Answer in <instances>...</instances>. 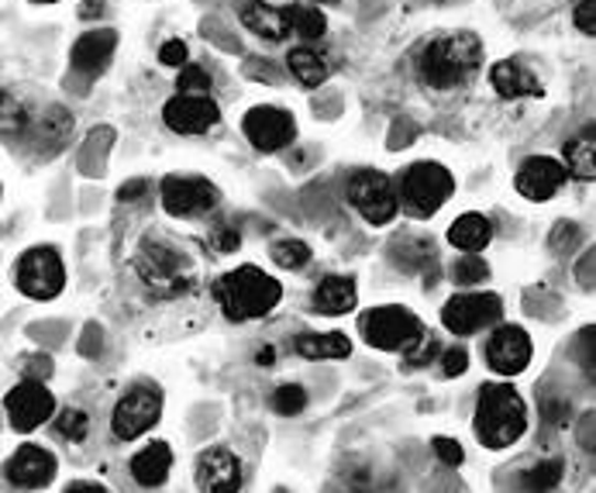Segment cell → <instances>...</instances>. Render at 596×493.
Segmentation results:
<instances>
[{
	"instance_id": "cell-1",
	"label": "cell",
	"mask_w": 596,
	"mask_h": 493,
	"mask_svg": "<svg viewBox=\"0 0 596 493\" xmlns=\"http://www.w3.org/2000/svg\"><path fill=\"white\" fill-rule=\"evenodd\" d=\"M483 63V42L473 32L438 35L418 52V76L431 90H455L476 76Z\"/></svg>"
},
{
	"instance_id": "cell-2",
	"label": "cell",
	"mask_w": 596,
	"mask_h": 493,
	"mask_svg": "<svg viewBox=\"0 0 596 493\" xmlns=\"http://www.w3.org/2000/svg\"><path fill=\"white\" fill-rule=\"evenodd\" d=\"M211 294L221 304V315L228 321H255V318H266L279 304L283 287L276 276L263 273L258 266H239L218 276Z\"/></svg>"
},
{
	"instance_id": "cell-3",
	"label": "cell",
	"mask_w": 596,
	"mask_h": 493,
	"mask_svg": "<svg viewBox=\"0 0 596 493\" xmlns=\"http://www.w3.org/2000/svg\"><path fill=\"white\" fill-rule=\"evenodd\" d=\"M135 273L142 287L152 291L155 297H179L197 283V266L194 259L176 249L173 242L159 235H145L135 252Z\"/></svg>"
},
{
	"instance_id": "cell-4",
	"label": "cell",
	"mask_w": 596,
	"mask_h": 493,
	"mask_svg": "<svg viewBox=\"0 0 596 493\" xmlns=\"http://www.w3.org/2000/svg\"><path fill=\"white\" fill-rule=\"evenodd\" d=\"M479 442L486 449H507L528 431V407L521 394L507 383H486L476 401V421H473Z\"/></svg>"
},
{
	"instance_id": "cell-5",
	"label": "cell",
	"mask_w": 596,
	"mask_h": 493,
	"mask_svg": "<svg viewBox=\"0 0 596 493\" xmlns=\"http://www.w3.org/2000/svg\"><path fill=\"white\" fill-rule=\"evenodd\" d=\"M358 331H362V339H366L373 349H379V352H404V355H410L413 349H418L428 339L424 325L413 318L407 307H373V310L362 315Z\"/></svg>"
},
{
	"instance_id": "cell-6",
	"label": "cell",
	"mask_w": 596,
	"mask_h": 493,
	"mask_svg": "<svg viewBox=\"0 0 596 493\" xmlns=\"http://www.w3.org/2000/svg\"><path fill=\"white\" fill-rule=\"evenodd\" d=\"M452 194H455V176L442 163H413L400 179V204L413 218H428L434 211H442Z\"/></svg>"
},
{
	"instance_id": "cell-7",
	"label": "cell",
	"mask_w": 596,
	"mask_h": 493,
	"mask_svg": "<svg viewBox=\"0 0 596 493\" xmlns=\"http://www.w3.org/2000/svg\"><path fill=\"white\" fill-rule=\"evenodd\" d=\"M345 197L362 215V221L373 224V228L390 224L400 211V197H397L394 179L379 169H355L345 184Z\"/></svg>"
},
{
	"instance_id": "cell-8",
	"label": "cell",
	"mask_w": 596,
	"mask_h": 493,
	"mask_svg": "<svg viewBox=\"0 0 596 493\" xmlns=\"http://www.w3.org/2000/svg\"><path fill=\"white\" fill-rule=\"evenodd\" d=\"M14 287L32 300L59 297L66 287V270L59 252L52 245H35L29 252H21L14 263Z\"/></svg>"
},
{
	"instance_id": "cell-9",
	"label": "cell",
	"mask_w": 596,
	"mask_h": 493,
	"mask_svg": "<svg viewBox=\"0 0 596 493\" xmlns=\"http://www.w3.org/2000/svg\"><path fill=\"white\" fill-rule=\"evenodd\" d=\"M163 211L169 218H203L218 207V187L203 176H166L159 187Z\"/></svg>"
},
{
	"instance_id": "cell-10",
	"label": "cell",
	"mask_w": 596,
	"mask_h": 493,
	"mask_svg": "<svg viewBox=\"0 0 596 493\" xmlns=\"http://www.w3.org/2000/svg\"><path fill=\"white\" fill-rule=\"evenodd\" d=\"M163 414V394L155 386H132L111 414V431L121 442H135L139 435H145Z\"/></svg>"
},
{
	"instance_id": "cell-11",
	"label": "cell",
	"mask_w": 596,
	"mask_h": 493,
	"mask_svg": "<svg viewBox=\"0 0 596 493\" xmlns=\"http://www.w3.org/2000/svg\"><path fill=\"white\" fill-rule=\"evenodd\" d=\"M242 132L252 142L255 152H279L297 139V121L290 111L276 108V103H258L242 118Z\"/></svg>"
},
{
	"instance_id": "cell-12",
	"label": "cell",
	"mask_w": 596,
	"mask_h": 493,
	"mask_svg": "<svg viewBox=\"0 0 596 493\" xmlns=\"http://www.w3.org/2000/svg\"><path fill=\"white\" fill-rule=\"evenodd\" d=\"M4 410H8V425L14 431H35L42 421L52 418L56 397H52V391L42 380H21L14 391H8Z\"/></svg>"
},
{
	"instance_id": "cell-13",
	"label": "cell",
	"mask_w": 596,
	"mask_h": 493,
	"mask_svg": "<svg viewBox=\"0 0 596 493\" xmlns=\"http://www.w3.org/2000/svg\"><path fill=\"white\" fill-rule=\"evenodd\" d=\"M504 304L497 294H455L442 307V325L455 335H476L489 325H497Z\"/></svg>"
},
{
	"instance_id": "cell-14",
	"label": "cell",
	"mask_w": 596,
	"mask_h": 493,
	"mask_svg": "<svg viewBox=\"0 0 596 493\" xmlns=\"http://www.w3.org/2000/svg\"><path fill=\"white\" fill-rule=\"evenodd\" d=\"M221 121V108L207 94H176L163 108V124L176 135H203Z\"/></svg>"
},
{
	"instance_id": "cell-15",
	"label": "cell",
	"mask_w": 596,
	"mask_h": 493,
	"mask_svg": "<svg viewBox=\"0 0 596 493\" xmlns=\"http://www.w3.org/2000/svg\"><path fill=\"white\" fill-rule=\"evenodd\" d=\"M194 480L200 493H239L242 490V459L224 449H203L194 465Z\"/></svg>"
},
{
	"instance_id": "cell-16",
	"label": "cell",
	"mask_w": 596,
	"mask_h": 493,
	"mask_svg": "<svg viewBox=\"0 0 596 493\" xmlns=\"http://www.w3.org/2000/svg\"><path fill=\"white\" fill-rule=\"evenodd\" d=\"M486 362L489 370L500 373V376H517L528 370L531 362V339L521 325H504L489 335L486 342Z\"/></svg>"
},
{
	"instance_id": "cell-17",
	"label": "cell",
	"mask_w": 596,
	"mask_h": 493,
	"mask_svg": "<svg viewBox=\"0 0 596 493\" xmlns=\"http://www.w3.org/2000/svg\"><path fill=\"white\" fill-rule=\"evenodd\" d=\"M118 48V32L114 29H90L84 32L80 39L73 42L69 48V66L76 76H84V80H93L103 69L111 66V56Z\"/></svg>"
},
{
	"instance_id": "cell-18",
	"label": "cell",
	"mask_w": 596,
	"mask_h": 493,
	"mask_svg": "<svg viewBox=\"0 0 596 493\" xmlns=\"http://www.w3.org/2000/svg\"><path fill=\"white\" fill-rule=\"evenodd\" d=\"M565 166L559 160H552V155H531V160L521 163V169H517L514 176V187L521 197L528 200H549L559 194V187L565 184Z\"/></svg>"
},
{
	"instance_id": "cell-19",
	"label": "cell",
	"mask_w": 596,
	"mask_h": 493,
	"mask_svg": "<svg viewBox=\"0 0 596 493\" xmlns=\"http://www.w3.org/2000/svg\"><path fill=\"white\" fill-rule=\"evenodd\" d=\"M52 476H56V456L42 446H21L8 459V483H14L18 490L48 486Z\"/></svg>"
},
{
	"instance_id": "cell-20",
	"label": "cell",
	"mask_w": 596,
	"mask_h": 493,
	"mask_svg": "<svg viewBox=\"0 0 596 493\" xmlns=\"http://www.w3.org/2000/svg\"><path fill=\"white\" fill-rule=\"evenodd\" d=\"M239 18H242V29H249L255 39H263V42H287L294 32L287 11L269 8V4H263V0H245V4L239 8Z\"/></svg>"
},
{
	"instance_id": "cell-21",
	"label": "cell",
	"mask_w": 596,
	"mask_h": 493,
	"mask_svg": "<svg viewBox=\"0 0 596 493\" xmlns=\"http://www.w3.org/2000/svg\"><path fill=\"white\" fill-rule=\"evenodd\" d=\"M562 166L569 176L583 179H596V124H586L583 132H576L573 139H565L562 145Z\"/></svg>"
},
{
	"instance_id": "cell-22",
	"label": "cell",
	"mask_w": 596,
	"mask_h": 493,
	"mask_svg": "<svg viewBox=\"0 0 596 493\" xmlns=\"http://www.w3.org/2000/svg\"><path fill=\"white\" fill-rule=\"evenodd\" d=\"M489 84H494V90L507 100H521V97H541V84L538 76L514 63V59H504V63H494V69H489Z\"/></svg>"
},
{
	"instance_id": "cell-23",
	"label": "cell",
	"mask_w": 596,
	"mask_h": 493,
	"mask_svg": "<svg viewBox=\"0 0 596 493\" xmlns=\"http://www.w3.org/2000/svg\"><path fill=\"white\" fill-rule=\"evenodd\" d=\"M294 349L300 359H310V362H339L352 352V342L342 331H303L297 335Z\"/></svg>"
},
{
	"instance_id": "cell-24",
	"label": "cell",
	"mask_w": 596,
	"mask_h": 493,
	"mask_svg": "<svg viewBox=\"0 0 596 493\" xmlns=\"http://www.w3.org/2000/svg\"><path fill=\"white\" fill-rule=\"evenodd\" d=\"M314 310L318 315H328V318H339V315H349L355 307V280L352 276H324L318 287H314Z\"/></svg>"
},
{
	"instance_id": "cell-25",
	"label": "cell",
	"mask_w": 596,
	"mask_h": 493,
	"mask_svg": "<svg viewBox=\"0 0 596 493\" xmlns=\"http://www.w3.org/2000/svg\"><path fill=\"white\" fill-rule=\"evenodd\" d=\"M132 480L139 483V486H145V490H152V486H163L166 483V476H169V470H173V449L166 446V442H152V446H145L135 459H132Z\"/></svg>"
},
{
	"instance_id": "cell-26",
	"label": "cell",
	"mask_w": 596,
	"mask_h": 493,
	"mask_svg": "<svg viewBox=\"0 0 596 493\" xmlns=\"http://www.w3.org/2000/svg\"><path fill=\"white\" fill-rule=\"evenodd\" d=\"M449 242H452L455 249H462V252L479 255L489 242H494V221H489L486 215H476V211L462 215V218H455V224L449 228Z\"/></svg>"
},
{
	"instance_id": "cell-27",
	"label": "cell",
	"mask_w": 596,
	"mask_h": 493,
	"mask_svg": "<svg viewBox=\"0 0 596 493\" xmlns=\"http://www.w3.org/2000/svg\"><path fill=\"white\" fill-rule=\"evenodd\" d=\"M287 66H290V73H294V80L303 84V87H321L328 76H331L328 56H324V52H318L314 45H297V48H290Z\"/></svg>"
},
{
	"instance_id": "cell-28",
	"label": "cell",
	"mask_w": 596,
	"mask_h": 493,
	"mask_svg": "<svg viewBox=\"0 0 596 493\" xmlns=\"http://www.w3.org/2000/svg\"><path fill=\"white\" fill-rule=\"evenodd\" d=\"M69 132H73V118H69L63 108H45L42 118L29 128V135L35 139V145H38L42 155L56 152V149L69 139Z\"/></svg>"
},
{
	"instance_id": "cell-29",
	"label": "cell",
	"mask_w": 596,
	"mask_h": 493,
	"mask_svg": "<svg viewBox=\"0 0 596 493\" xmlns=\"http://www.w3.org/2000/svg\"><path fill=\"white\" fill-rule=\"evenodd\" d=\"M390 255H394V263H400L407 270H421L424 263L434 259V242L424 235H413V231H404V235H397L390 242Z\"/></svg>"
},
{
	"instance_id": "cell-30",
	"label": "cell",
	"mask_w": 596,
	"mask_h": 493,
	"mask_svg": "<svg viewBox=\"0 0 596 493\" xmlns=\"http://www.w3.org/2000/svg\"><path fill=\"white\" fill-rule=\"evenodd\" d=\"M562 473H565V465L559 459H541L521 473V486L528 493H549L562 483Z\"/></svg>"
},
{
	"instance_id": "cell-31",
	"label": "cell",
	"mask_w": 596,
	"mask_h": 493,
	"mask_svg": "<svg viewBox=\"0 0 596 493\" xmlns=\"http://www.w3.org/2000/svg\"><path fill=\"white\" fill-rule=\"evenodd\" d=\"M287 18L294 24V35H300L303 42H318L324 39L328 32V18L318 11V8H310V4H294L287 8Z\"/></svg>"
},
{
	"instance_id": "cell-32",
	"label": "cell",
	"mask_w": 596,
	"mask_h": 493,
	"mask_svg": "<svg viewBox=\"0 0 596 493\" xmlns=\"http://www.w3.org/2000/svg\"><path fill=\"white\" fill-rule=\"evenodd\" d=\"M269 252L279 270H303L310 263V249L300 239H279V242H273Z\"/></svg>"
},
{
	"instance_id": "cell-33",
	"label": "cell",
	"mask_w": 596,
	"mask_h": 493,
	"mask_svg": "<svg viewBox=\"0 0 596 493\" xmlns=\"http://www.w3.org/2000/svg\"><path fill=\"white\" fill-rule=\"evenodd\" d=\"M489 276V266L483 263V255H473V252H462L455 263H452V280L459 287H476Z\"/></svg>"
},
{
	"instance_id": "cell-34",
	"label": "cell",
	"mask_w": 596,
	"mask_h": 493,
	"mask_svg": "<svg viewBox=\"0 0 596 493\" xmlns=\"http://www.w3.org/2000/svg\"><path fill=\"white\" fill-rule=\"evenodd\" d=\"M307 407V391L297 383H283L276 386V394H273V410L276 414H287V418H294V414H300Z\"/></svg>"
},
{
	"instance_id": "cell-35",
	"label": "cell",
	"mask_w": 596,
	"mask_h": 493,
	"mask_svg": "<svg viewBox=\"0 0 596 493\" xmlns=\"http://www.w3.org/2000/svg\"><path fill=\"white\" fill-rule=\"evenodd\" d=\"M29 135V111L24 103L11 97V90H4V139H21Z\"/></svg>"
},
{
	"instance_id": "cell-36",
	"label": "cell",
	"mask_w": 596,
	"mask_h": 493,
	"mask_svg": "<svg viewBox=\"0 0 596 493\" xmlns=\"http://www.w3.org/2000/svg\"><path fill=\"white\" fill-rule=\"evenodd\" d=\"M87 428H90V418H87L80 407H69V410H63L59 418H56V431H59L63 438H69V442H84Z\"/></svg>"
},
{
	"instance_id": "cell-37",
	"label": "cell",
	"mask_w": 596,
	"mask_h": 493,
	"mask_svg": "<svg viewBox=\"0 0 596 493\" xmlns=\"http://www.w3.org/2000/svg\"><path fill=\"white\" fill-rule=\"evenodd\" d=\"M176 87H179V94H207V90H211V73H207L203 66L187 63L176 76Z\"/></svg>"
},
{
	"instance_id": "cell-38",
	"label": "cell",
	"mask_w": 596,
	"mask_h": 493,
	"mask_svg": "<svg viewBox=\"0 0 596 493\" xmlns=\"http://www.w3.org/2000/svg\"><path fill=\"white\" fill-rule=\"evenodd\" d=\"M576 359L583 370H593L596 373V325L583 328L580 339H576Z\"/></svg>"
},
{
	"instance_id": "cell-39",
	"label": "cell",
	"mask_w": 596,
	"mask_h": 493,
	"mask_svg": "<svg viewBox=\"0 0 596 493\" xmlns=\"http://www.w3.org/2000/svg\"><path fill=\"white\" fill-rule=\"evenodd\" d=\"M187 56H190V48L184 39H169L163 48H159V63L163 66H176V69H184L187 66Z\"/></svg>"
},
{
	"instance_id": "cell-40",
	"label": "cell",
	"mask_w": 596,
	"mask_h": 493,
	"mask_svg": "<svg viewBox=\"0 0 596 493\" xmlns=\"http://www.w3.org/2000/svg\"><path fill=\"white\" fill-rule=\"evenodd\" d=\"M442 370H445V376H462L465 370H470V352H465V349H445L442 352Z\"/></svg>"
},
{
	"instance_id": "cell-41",
	"label": "cell",
	"mask_w": 596,
	"mask_h": 493,
	"mask_svg": "<svg viewBox=\"0 0 596 493\" xmlns=\"http://www.w3.org/2000/svg\"><path fill=\"white\" fill-rule=\"evenodd\" d=\"M434 452H438V459H442L445 465H459V462L465 459L462 446H459V442H452V438H442V435L434 438Z\"/></svg>"
},
{
	"instance_id": "cell-42",
	"label": "cell",
	"mask_w": 596,
	"mask_h": 493,
	"mask_svg": "<svg viewBox=\"0 0 596 493\" xmlns=\"http://www.w3.org/2000/svg\"><path fill=\"white\" fill-rule=\"evenodd\" d=\"M242 245V235H239V228L235 224H221L214 231V249L218 252H235Z\"/></svg>"
},
{
	"instance_id": "cell-43",
	"label": "cell",
	"mask_w": 596,
	"mask_h": 493,
	"mask_svg": "<svg viewBox=\"0 0 596 493\" xmlns=\"http://www.w3.org/2000/svg\"><path fill=\"white\" fill-rule=\"evenodd\" d=\"M576 29L586 35H596V0H580L576 8Z\"/></svg>"
},
{
	"instance_id": "cell-44",
	"label": "cell",
	"mask_w": 596,
	"mask_h": 493,
	"mask_svg": "<svg viewBox=\"0 0 596 493\" xmlns=\"http://www.w3.org/2000/svg\"><path fill=\"white\" fill-rule=\"evenodd\" d=\"M541 414H545L549 425H565L569 421V404L565 401H545V404H541Z\"/></svg>"
},
{
	"instance_id": "cell-45",
	"label": "cell",
	"mask_w": 596,
	"mask_h": 493,
	"mask_svg": "<svg viewBox=\"0 0 596 493\" xmlns=\"http://www.w3.org/2000/svg\"><path fill=\"white\" fill-rule=\"evenodd\" d=\"M434 355H438V342H434V339H424L418 349L407 355V362H410V366H424V362H431Z\"/></svg>"
},
{
	"instance_id": "cell-46",
	"label": "cell",
	"mask_w": 596,
	"mask_h": 493,
	"mask_svg": "<svg viewBox=\"0 0 596 493\" xmlns=\"http://www.w3.org/2000/svg\"><path fill=\"white\" fill-rule=\"evenodd\" d=\"M145 190H148V184H145V179H128V184H121L118 197H121V200H139Z\"/></svg>"
},
{
	"instance_id": "cell-47",
	"label": "cell",
	"mask_w": 596,
	"mask_h": 493,
	"mask_svg": "<svg viewBox=\"0 0 596 493\" xmlns=\"http://www.w3.org/2000/svg\"><path fill=\"white\" fill-rule=\"evenodd\" d=\"M66 493H108V490H103V486H97V483H69L66 486Z\"/></svg>"
},
{
	"instance_id": "cell-48",
	"label": "cell",
	"mask_w": 596,
	"mask_h": 493,
	"mask_svg": "<svg viewBox=\"0 0 596 493\" xmlns=\"http://www.w3.org/2000/svg\"><path fill=\"white\" fill-rule=\"evenodd\" d=\"M255 362H258V366H273V362H276V349H273V346L258 349V352H255Z\"/></svg>"
},
{
	"instance_id": "cell-49",
	"label": "cell",
	"mask_w": 596,
	"mask_h": 493,
	"mask_svg": "<svg viewBox=\"0 0 596 493\" xmlns=\"http://www.w3.org/2000/svg\"><path fill=\"white\" fill-rule=\"evenodd\" d=\"M100 11H103L100 0H90V4H84V8H80V14H84V18H93V14H100Z\"/></svg>"
},
{
	"instance_id": "cell-50",
	"label": "cell",
	"mask_w": 596,
	"mask_h": 493,
	"mask_svg": "<svg viewBox=\"0 0 596 493\" xmlns=\"http://www.w3.org/2000/svg\"><path fill=\"white\" fill-rule=\"evenodd\" d=\"M32 4H56V0H32Z\"/></svg>"
}]
</instances>
